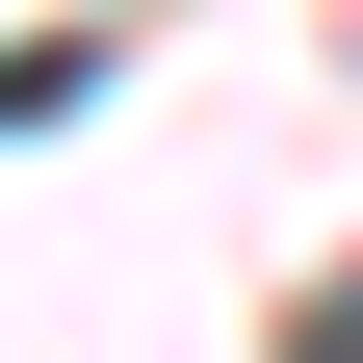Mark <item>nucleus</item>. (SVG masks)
<instances>
[{"instance_id": "f257e3e1", "label": "nucleus", "mask_w": 363, "mask_h": 363, "mask_svg": "<svg viewBox=\"0 0 363 363\" xmlns=\"http://www.w3.org/2000/svg\"><path fill=\"white\" fill-rule=\"evenodd\" d=\"M0 130H78V52H0Z\"/></svg>"}, {"instance_id": "f03ea898", "label": "nucleus", "mask_w": 363, "mask_h": 363, "mask_svg": "<svg viewBox=\"0 0 363 363\" xmlns=\"http://www.w3.org/2000/svg\"><path fill=\"white\" fill-rule=\"evenodd\" d=\"M337 363H363V337H337Z\"/></svg>"}]
</instances>
